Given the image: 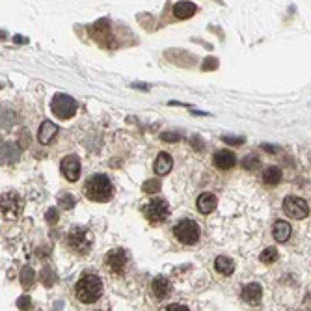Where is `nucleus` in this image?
<instances>
[{
	"instance_id": "obj_5",
	"label": "nucleus",
	"mask_w": 311,
	"mask_h": 311,
	"mask_svg": "<svg viewBox=\"0 0 311 311\" xmlns=\"http://www.w3.org/2000/svg\"><path fill=\"white\" fill-rule=\"evenodd\" d=\"M69 246L77 254H88L93 246V233L86 227H73L69 233Z\"/></svg>"
},
{
	"instance_id": "obj_7",
	"label": "nucleus",
	"mask_w": 311,
	"mask_h": 311,
	"mask_svg": "<svg viewBox=\"0 0 311 311\" xmlns=\"http://www.w3.org/2000/svg\"><path fill=\"white\" fill-rule=\"evenodd\" d=\"M144 214H146V218L149 220V222L160 224V222H164V220L168 218L170 207H168V203H166L162 198H153L151 202L144 207Z\"/></svg>"
},
{
	"instance_id": "obj_24",
	"label": "nucleus",
	"mask_w": 311,
	"mask_h": 311,
	"mask_svg": "<svg viewBox=\"0 0 311 311\" xmlns=\"http://www.w3.org/2000/svg\"><path fill=\"white\" fill-rule=\"evenodd\" d=\"M41 281H43V285H47V287H52L56 283V276L54 272L50 269H43L41 272Z\"/></svg>"
},
{
	"instance_id": "obj_30",
	"label": "nucleus",
	"mask_w": 311,
	"mask_h": 311,
	"mask_svg": "<svg viewBox=\"0 0 311 311\" xmlns=\"http://www.w3.org/2000/svg\"><path fill=\"white\" fill-rule=\"evenodd\" d=\"M160 138H162L164 142H177L179 138H181V136L177 135V133H162V136H160Z\"/></svg>"
},
{
	"instance_id": "obj_9",
	"label": "nucleus",
	"mask_w": 311,
	"mask_h": 311,
	"mask_svg": "<svg viewBox=\"0 0 311 311\" xmlns=\"http://www.w3.org/2000/svg\"><path fill=\"white\" fill-rule=\"evenodd\" d=\"M104 263H106V267L110 269V272L121 274L123 270H125V265H127V254H125V250H121V248H116V250H112L106 254Z\"/></svg>"
},
{
	"instance_id": "obj_10",
	"label": "nucleus",
	"mask_w": 311,
	"mask_h": 311,
	"mask_svg": "<svg viewBox=\"0 0 311 311\" xmlns=\"http://www.w3.org/2000/svg\"><path fill=\"white\" fill-rule=\"evenodd\" d=\"M61 173L66 175L68 181H77L80 175V160L75 155H69L61 160Z\"/></svg>"
},
{
	"instance_id": "obj_4",
	"label": "nucleus",
	"mask_w": 311,
	"mask_h": 311,
	"mask_svg": "<svg viewBox=\"0 0 311 311\" xmlns=\"http://www.w3.org/2000/svg\"><path fill=\"white\" fill-rule=\"evenodd\" d=\"M23 209H25V202H23V198L19 194H15V192L2 194L0 211H2V216L6 220H17L23 214Z\"/></svg>"
},
{
	"instance_id": "obj_15",
	"label": "nucleus",
	"mask_w": 311,
	"mask_h": 311,
	"mask_svg": "<svg viewBox=\"0 0 311 311\" xmlns=\"http://www.w3.org/2000/svg\"><path fill=\"white\" fill-rule=\"evenodd\" d=\"M198 209L202 214H211L216 209V196L211 192H205L198 198Z\"/></svg>"
},
{
	"instance_id": "obj_17",
	"label": "nucleus",
	"mask_w": 311,
	"mask_h": 311,
	"mask_svg": "<svg viewBox=\"0 0 311 311\" xmlns=\"http://www.w3.org/2000/svg\"><path fill=\"white\" fill-rule=\"evenodd\" d=\"M171 166H173V160H171L170 155L168 153H159V157L155 160V171L159 175H166L171 170Z\"/></svg>"
},
{
	"instance_id": "obj_3",
	"label": "nucleus",
	"mask_w": 311,
	"mask_h": 311,
	"mask_svg": "<svg viewBox=\"0 0 311 311\" xmlns=\"http://www.w3.org/2000/svg\"><path fill=\"white\" fill-rule=\"evenodd\" d=\"M77 108H79V104L75 101L71 95H66V93H56L54 99H52V103H50V110H52V114L56 117H60V119H69V117H73L77 114Z\"/></svg>"
},
{
	"instance_id": "obj_32",
	"label": "nucleus",
	"mask_w": 311,
	"mask_h": 311,
	"mask_svg": "<svg viewBox=\"0 0 311 311\" xmlns=\"http://www.w3.org/2000/svg\"><path fill=\"white\" fill-rule=\"evenodd\" d=\"M168 311H190L186 305H179V304H171L168 305Z\"/></svg>"
},
{
	"instance_id": "obj_29",
	"label": "nucleus",
	"mask_w": 311,
	"mask_h": 311,
	"mask_svg": "<svg viewBox=\"0 0 311 311\" xmlns=\"http://www.w3.org/2000/svg\"><path fill=\"white\" fill-rule=\"evenodd\" d=\"M45 218H47L49 224H56V222H58V211H56V209H49L47 214H45Z\"/></svg>"
},
{
	"instance_id": "obj_26",
	"label": "nucleus",
	"mask_w": 311,
	"mask_h": 311,
	"mask_svg": "<svg viewBox=\"0 0 311 311\" xmlns=\"http://www.w3.org/2000/svg\"><path fill=\"white\" fill-rule=\"evenodd\" d=\"M142 189H144V192H146V194H155V192H159V190H160V181H157V179L146 181Z\"/></svg>"
},
{
	"instance_id": "obj_16",
	"label": "nucleus",
	"mask_w": 311,
	"mask_h": 311,
	"mask_svg": "<svg viewBox=\"0 0 311 311\" xmlns=\"http://www.w3.org/2000/svg\"><path fill=\"white\" fill-rule=\"evenodd\" d=\"M196 4L194 2H177L173 6V15L177 19H190L196 13Z\"/></svg>"
},
{
	"instance_id": "obj_34",
	"label": "nucleus",
	"mask_w": 311,
	"mask_h": 311,
	"mask_svg": "<svg viewBox=\"0 0 311 311\" xmlns=\"http://www.w3.org/2000/svg\"><path fill=\"white\" fill-rule=\"evenodd\" d=\"M305 307H307V309L311 311V291H309V294L305 296Z\"/></svg>"
},
{
	"instance_id": "obj_20",
	"label": "nucleus",
	"mask_w": 311,
	"mask_h": 311,
	"mask_svg": "<svg viewBox=\"0 0 311 311\" xmlns=\"http://www.w3.org/2000/svg\"><path fill=\"white\" fill-rule=\"evenodd\" d=\"M289 237H291V226L283 220H278L274 224V238L278 242H285Z\"/></svg>"
},
{
	"instance_id": "obj_27",
	"label": "nucleus",
	"mask_w": 311,
	"mask_h": 311,
	"mask_svg": "<svg viewBox=\"0 0 311 311\" xmlns=\"http://www.w3.org/2000/svg\"><path fill=\"white\" fill-rule=\"evenodd\" d=\"M30 302H32L30 296H21V298L17 300V307L21 311H28L30 309V305H32Z\"/></svg>"
},
{
	"instance_id": "obj_2",
	"label": "nucleus",
	"mask_w": 311,
	"mask_h": 311,
	"mask_svg": "<svg viewBox=\"0 0 311 311\" xmlns=\"http://www.w3.org/2000/svg\"><path fill=\"white\" fill-rule=\"evenodd\" d=\"M114 194V186L110 183V179L103 173H95L88 179L86 183V196L92 200V202H108Z\"/></svg>"
},
{
	"instance_id": "obj_14",
	"label": "nucleus",
	"mask_w": 311,
	"mask_h": 311,
	"mask_svg": "<svg viewBox=\"0 0 311 311\" xmlns=\"http://www.w3.org/2000/svg\"><path fill=\"white\" fill-rule=\"evenodd\" d=\"M56 133H58V125L47 119V121H43L41 127H39V133H37V140L41 142V144H49V142L56 136Z\"/></svg>"
},
{
	"instance_id": "obj_8",
	"label": "nucleus",
	"mask_w": 311,
	"mask_h": 311,
	"mask_svg": "<svg viewBox=\"0 0 311 311\" xmlns=\"http://www.w3.org/2000/svg\"><path fill=\"white\" fill-rule=\"evenodd\" d=\"M283 211L287 213V216H291L293 220H302L309 214V205L298 196H289V198L283 200Z\"/></svg>"
},
{
	"instance_id": "obj_13",
	"label": "nucleus",
	"mask_w": 311,
	"mask_h": 311,
	"mask_svg": "<svg viewBox=\"0 0 311 311\" xmlns=\"http://www.w3.org/2000/svg\"><path fill=\"white\" fill-rule=\"evenodd\" d=\"M263 296V287L259 283H248V285L242 289V300L246 304L250 305H257L259 300Z\"/></svg>"
},
{
	"instance_id": "obj_6",
	"label": "nucleus",
	"mask_w": 311,
	"mask_h": 311,
	"mask_svg": "<svg viewBox=\"0 0 311 311\" xmlns=\"http://www.w3.org/2000/svg\"><path fill=\"white\" fill-rule=\"evenodd\" d=\"M173 235L179 242L183 244H196L200 240V226L194 220H181L175 227H173Z\"/></svg>"
},
{
	"instance_id": "obj_31",
	"label": "nucleus",
	"mask_w": 311,
	"mask_h": 311,
	"mask_svg": "<svg viewBox=\"0 0 311 311\" xmlns=\"http://www.w3.org/2000/svg\"><path fill=\"white\" fill-rule=\"evenodd\" d=\"M216 66H218V60H216V58H207L203 69H205V71H209V69H216Z\"/></svg>"
},
{
	"instance_id": "obj_25",
	"label": "nucleus",
	"mask_w": 311,
	"mask_h": 311,
	"mask_svg": "<svg viewBox=\"0 0 311 311\" xmlns=\"http://www.w3.org/2000/svg\"><path fill=\"white\" fill-rule=\"evenodd\" d=\"M257 166H259V159H257V155H254V153L242 159V168H246V170H256Z\"/></svg>"
},
{
	"instance_id": "obj_21",
	"label": "nucleus",
	"mask_w": 311,
	"mask_h": 311,
	"mask_svg": "<svg viewBox=\"0 0 311 311\" xmlns=\"http://www.w3.org/2000/svg\"><path fill=\"white\" fill-rule=\"evenodd\" d=\"M34 280H36V274H34L32 267H23V270H21V285L30 287L34 285Z\"/></svg>"
},
{
	"instance_id": "obj_18",
	"label": "nucleus",
	"mask_w": 311,
	"mask_h": 311,
	"mask_svg": "<svg viewBox=\"0 0 311 311\" xmlns=\"http://www.w3.org/2000/svg\"><path fill=\"white\" fill-rule=\"evenodd\" d=\"M214 269L218 270L220 274L231 276V274H233V270H235V263H233L231 257L220 256V257H216V261H214Z\"/></svg>"
},
{
	"instance_id": "obj_33",
	"label": "nucleus",
	"mask_w": 311,
	"mask_h": 311,
	"mask_svg": "<svg viewBox=\"0 0 311 311\" xmlns=\"http://www.w3.org/2000/svg\"><path fill=\"white\" fill-rule=\"evenodd\" d=\"M196 138H198V136H194V138H192V146H194L196 149H203V144L200 140H196Z\"/></svg>"
},
{
	"instance_id": "obj_11",
	"label": "nucleus",
	"mask_w": 311,
	"mask_h": 311,
	"mask_svg": "<svg viewBox=\"0 0 311 311\" xmlns=\"http://www.w3.org/2000/svg\"><path fill=\"white\" fill-rule=\"evenodd\" d=\"M235 162H237L235 153L229 151V149H220V151L214 153V166L218 170H229L235 166Z\"/></svg>"
},
{
	"instance_id": "obj_12",
	"label": "nucleus",
	"mask_w": 311,
	"mask_h": 311,
	"mask_svg": "<svg viewBox=\"0 0 311 311\" xmlns=\"http://www.w3.org/2000/svg\"><path fill=\"white\" fill-rule=\"evenodd\" d=\"M151 293L159 300L168 298L171 294V283L166 280L164 276H159V278H155V280L151 281Z\"/></svg>"
},
{
	"instance_id": "obj_28",
	"label": "nucleus",
	"mask_w": 311,
	"mask_h": 311,
	"mask_svg": "<svg viewBox=\"0 0 311 311\" xmlns=\"http://www.w3.org/2000/svg\"><path fill=\"white\" fill-rule=\"evenodd\" d=\"M222 140L226 142V144H231V146H240V144H244L242 136H224Z\"/></svg>"
},
{
	"instance_id": "obj_19",
	"label": "nucleus",
	"mask_w": 311,
	"mask_h": 311,
	"mask_svg": "<svg viewBox=\"0 0 311 311\" xmlns=\"http://www.w3.org/2000/svg\"><path fill=\"white\" fill-rule=\"evenodd\" d=\"M263 181L267 184H270V186L278 184L281 181V170L278 166H269V168H265V171H263Z\"/></svg>"
},
{
	"instance_id": "obj_1",
	"label": "nucleus",
	"mask_w": 311,
	"mask_h": 311,
	"mask_svg": "<svg viewBox=\"0 0 311 311\" xmlns=\"http://www.w3.org/2000/svg\"><path fill=\"white\" fill-rule=\"evenodd\" d=\"M103 294V281L99 280V276L95 274H86L82 276L77 285H75V296L82 302V304H93L97 302Z\"/></svg>"
},
{
	"instance_id": "obj_22",
	"label": "nucleus",
	"mask_w": 311,
	"mask_h": 311,
	"mask_svg": "<svg viewBox=\"0 0 311 311\" xmlns=\"http://www.w3.org/2000/svg\"><path fill=\"white\" fill-rule=\"evenodd\" d=\"M276 259H278V250L276 248H265V250L261 252V256H259V261L265 263V265H270V263H274Z\"/></svg>"
},
{
	"instance_id": "obj_23",
	"label": "nucleus",
	"mask_w": 311,
	"mask_h": 311,
	"mask_svg": "<svg viewBox=\"0 0 311 311\" xmlns=\"http://www.w3.org/2000/svg\"><path fill=\"white\" fill-rule=\"evenodd\" d=\"M75 203H77V198H75L73 194H64L60 198V207L64 209V211H69V209H73Z\"/></svg>"
}]
</instances>
